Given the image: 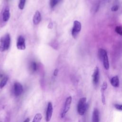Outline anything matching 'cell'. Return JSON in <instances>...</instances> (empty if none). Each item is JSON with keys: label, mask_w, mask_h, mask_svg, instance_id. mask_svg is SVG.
<instances>
[{"label": "cell", "mask_w": 122, "mask_h": 122, "mask_svg": "<svg viewBox=\"0 0 122 122\" xmlns=\"http://www.w3.org/2000/svg\"><path fill=\"white\" fill-rule=\"evenodd\" d=\"M10 38L9 34L5 35L2 37L0 41V50L3 52L9 49L10 45Z\"/></svg>", "instance_id": "1"}, {"label": "cell", "mask_w": 122, "mask_h": 122, "mask_svg": "<svg viewBox=\"0 0 122 122\" xmlns=\"http://www.w3.org/2000/svg\"><path fill=\"white\" fill-rule=\"evenodd\" d=\"M87 109V104L86 102V98L82 97L81 98L77 105V112L80 115H83Z\"/></svg>", "instance_id": "2"}, {"label": "cell", "mask_w": 122, "mask_h": 122, "mask_svg": "<svg viewBox=\"0 0 122 122\" xmlns=\"http://www.w3.org/2000/svg\"><path fill=\"white\" fill-rule=\"evenodd\" d=\"M81 29V24L78 20H75L73 22V26L71 30V35L74 38H76Z\"/></svg>", "instance_id": "3"}, {"label": "cell", "mask_w": 122, "mask_h": 122, "mask_svg": "<svg viewBox=\"0 0 122 122\" xmlns=\"http://www.w3.org/2000/svg\"><path fill=\"white\" fill-rule=\"evenodd\" d=\"M71 102H72V98L71 96L68 97L67 98V99H66L64 106V108H63V110L61 114V117L62 118H63L65 117L66 113L69 111V110L70 109Z\"/></svg>", "instance_id": "4"}, {"label": "cell", "mask_w": 122, "mask_h": 122, "mask_svg": "<svg viewBox=\"0 0 122 122\" xmlns=\"http://www.w3.org/2000/svg\"><path fill=\"white\" fill-rule=\"evenodd\" d=\"M92 82L94 86L98 85L100 80V70L98 67H96L92 75Z\"/></svg>", "instance_id": "5"}, {"label": "cell", "mask_w": 122, "mask_h": 122, "mask_svg": "<svg viewBox=\"0 0 122 122\" xmlns=\"http://www.w3.org/2000/svg\"><path fill=\"white\" fill-rule=\"evenodd\" d=\"M53 112V106L51 102H49L48 103L46 113V121L47 122H49L52 117Z\"/></svg>", "instance_id": "6"}, {"label": "cell", "mask_w": 122, "mask_h": 122, "mask_svg": "<svg viewBox=\"0 0 122 122\" xmlns=\"http://www.w3.org/2000/svg\"><path fill=\"white\" fill-rule=\"evenodd\" d=\"M16 47L18 49L20 50H24L26 48L25 39L22 36H20L17 40Z\"/></svg>", "instance_id": "7"}, {"label": "cell", "mask_w": 122, "mask_h": 122, "mask_svg": "<svg viewBox=\"0 0 122 122\" xmlns=\"http://www.w3.org/2000/svg\"><path fill=\"white\" fill-rule=\"evenodd\" d=\"M23 92V87L22 85L18 82L14 84V92L16 96H18L21 94Z\"/></svg>", "instance_id": "8"}, {"label": "cell", "mask_w": 122, "mask_h": 122, "mask_svg": "<svg viewBox=\"0 0 122 122\" xmlns=\"http://www.w3.org/2000/svg\"><path fill=\"white\" fill-rule=\"evenodd\" d=\"M99 112L97 108H95L92 112V122H99Z\"/></svg>", "instance_id": "9"}, {"label": "cell", "mask_w": 122, "mask_h": 122, "mask_svg": "<svg viewBox=\"0 0 122 122\" xmlns=\"http://www.w3.org/2000/svg\"><path fill=\"white\" fill-rule=\"evenodd\" d=\"M41 19V16L40 12L39 11H36L33 16V22L35 25L38 24Z\"/></svg>", "instance_id": "10"}, {"label": "cell", "mask_w": 122, "mask_h": 122, "mask_svg": "<svg viewBox=\"0 0 122 122\" xmlns=\"http://www.w3.org/2000/svg\"><path fill=\"white\" fill-rule=\"evenodd\" d=\"M110 82L111 85L116 88H118L119 86L120 81L118 76H115L112 77L110 80Z\"/></svg>", "instance_id": "11"}, {"label": "cell", "mask_w": 122, "mask_h": 122, "mask_svg": "<svg viewBox=\"0 0 122 122\" xmlns=\"http://www.w3.org/2000/svg\"><path fill=\"white\" fill-rule=\"evenodd\" d=\"M10 16V10L9 9L8 7L5 8L3 13V20L4 21H7Z\"/></svg>", "instance_id": "12"}, {"label": "cell", "mask_w": 122, "mask_h": 122, "mask_svg": "<svg viewBox=\"0 0 122 122\" xmlns=\"http://www.w3.org/2000/svg\"><path fill=\"white\" fill-rule=\"evenodd\" d=\"M102 61L103 63V66H104V68L106 70H108L109 69V62L107 53H106L104 55Z\"/></svg>", "instance_id": "13"}, {"label": "cell", "mask_w": 122, "mask_h": 122, "mask_svg": "<svg viewBox=\"0 0 122 122\" xmlns=\"http://www.w3.org/2000/svg\"><path fill=\"white\" fill-rule=\"evenodd\" d=\"M42 118V116L41 113H37L34 117V118L32 122H40Z\"/></svg>", "instance_id": "14"}, {"label": "cell", "mask_w": 122, "mask_h": 122, "mask_svg": "<svg viewBox=\"0 0 122 122\" xmlns=\"http://www.w3.org/2000/svg\"><path fill=\"white\" fill-rule=\"evenodd\" d=\"M30 69L32 71H36L38 69V65L36 62L32 61L31 62L30 65Z\"/></svg>", "instance_id": "15"}, {"label": "cell", "mask_w": 122, "mask_h": 122, "mask_svg": "<svg viewBox=\"0 0 122 122\" xmlns=\"http://www.w3.org/2000/svg\"><path fill=\"white\" fill-rule=\"evenodd\" d=\"M62 0H50V5L51 8L55 7Z\"/></svg>", "instance_id": "16"}, {"label": "cell", "mask_w": 122, "mask_h": 122, "mask_svg": "<svg viewBox=\"0 0 122 122\" xmlns=\"http://www.w3.org/2000/svg\"><path fill=\"white\" fill-rule=\"evenodd\" d=\"M8 81V78L7 77H4L0 81V89H2L3 88L5 85L6 84L7 81Z\"/></svg>", "instance_id": "17"}, {"label": "cell", "mask_w": 122, "mask_h": 122, "mask_svg": "<svg viewBox=\"0 0 122 122\" xmlns=\"http://www.w3.org/2000/svg\"><path fill=\"white\" fill-rule=\"evenodd\" d=\"M115 32L121 36H122V27L121 26H117L115 28Z\"/></svg>", "instance_id": "18"}, {"label": "cell", "mask_w": 122, "mask_h": 122, "mask_svg": "<svg viewBox=\"0 0 122 122\" xmlns=\"http://www.w3.org/2000/svg\"><path fill=\"white\" fill-rule=\"evenodd\" d=\"M25 2H26V0H20L19 6H18L20 9V10L23 9L25 6Z\"/></svg>", "instance_id": "19"}, {"label": "cell", "mask_w": 122, "mask_h": 122, "mask_svg": "<svg viewBox=\"0 0 122 122\" xmlns=\"http://www.w3.org/2000/svg\"><path fill=\"white\" fill-rule=\"evenodd\" d=\"M114 106L117 110L122 111V104H114Z\"/></svg>", "instance_id": "20"}, {"label": "cell", "mask_w": 122, "mask_h": 122, "mask_svg": "<svg viewBox=\"0 0 122 122\" xmlns=\"http://www.w3.org/2000/svg\"><path fill=\"white\" fill-rule=\"evenodd\" d=\"M119 9V6L117 5H113L112 8H111V10L112 11H116L118 10Z\"/></svg>", "instance_id": "21"}, {"label": "cell", "mask_w": 122, "mask_h": 122, "mask_svg": "<svg viewBox=\"0 0 122 122\" xmlns=\"http://www.w3.org/2000/svg\"><path fill=\"white\" fill-rule=\"evenodd\" d=\"M58 69H55L53 72V75L54 76H57L58 74Z\"/></svg>", "instance_id": "22"}, {"label": "cell", "mask_w": 122, "mask_h": 122, "mask_svg": "<svg viewBox=\"0 0 122 122\" xmlns=\"http://www.w3.org/2000/svg\"><path fill=\"white\" fill-rule=\"evenodd\" d=\"M30 122V119L28 118L26 120H25L23 122Z\"/></svg>", "instance_id": "23"}]
</instances>
